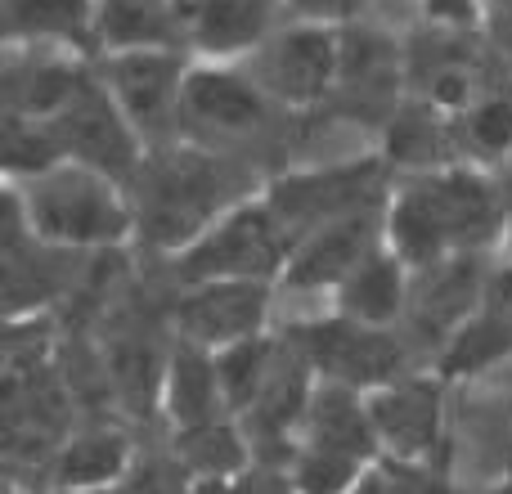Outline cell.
<instances>
[{"label": "cell", "instance_id": "6", "mask_svg": "<svg viewBox=\"0 0 512 494\" xmlns=\"http://www.w3.org/2000/svg\"><path fill=\"white\" fill-rule=\"evenodd\" d=\"M50 126L59 135V149L99 176H122L135 167V126L126 122L108 86L86 81L72 95V104L59 117H50Z\"/></svg>", "mask_w": 512, "mask_h": 494}, {"label": "cell", "instance_id": "7", "mask_svg": "<svg viewBox=\"0 0 512 494\" xmlns=\"http://www.w3.org/2000/svg\"><path fill=\"white\" fill-rule=\"evenodd\" d=\"M378 198H382V171L373 162H364V167H333V171H319V176L283 180L274 189L270 207L297 234V230H324V225L364 216L378 207Z\"/></svg>", "mask_w": 512, "mask_h": 494}, {"label": "cell", "instance_id": "11", "mask_svg": "<svg viewBox=\"0 0 512 494\" xmlns=\"http://www.w3.org/2000/svg\"><path fill=\"white\" fill-rule=\"evenodd\" d=\"M310 351L342 382H387L400 369V346L378 337L369 324H324L306 333Z\"/></svg>", "mask_w": 512, "mask_h": 494}, {"label": "cell", "instance_id": "3", "mask_svg": "<svg viewBox=\"0 0 512 494\" xmlns=\"http://www.w3.org/2000/svg\"><path fill=\"white\" fill-rule=\"evenodd\" d=\"M32 230L72 247L113 243L126 230V212L99 171H45L32 189Z\"/></svg>", "mask_w": 512, "mask_h": 494}, {"label": "cell", "instance_id": "14", "mask_svg": "<svg viewBox=\"0 0 512 494\" xmlns=\"http://www.w3.org/2000/svg\"><path fill=\"white\" fill-rule=\"evenodd\" d=\"M95 32L117 54L126 50H167L185 32L180 0H99Z\"/></svg>", "mask_w": 512, "mask_h": 494}, {"label": "cell", "instance_id": "16", "mask_svg": "<svg viewBox=\"0 0 512 494\" xmlns=\"http://www.w3.org/2000/svg\"><path fill=\"white\" fill-rule=\"evenodd\" d=\"M99 0H5V32L14 45H81L95 32Z\"/></svg>", "mask_w": 512, "mask_h": 494}, {"label": "cell", "instance_id": "23", "mask_svg": "<svg viewBox=\"0 0 512 494\" xmlns=\"http://www.w3.org/2000/svg\"><path fill=\"white\" fill-rule=\"evenodd\" d=\"M270 369H274L270 346L252 342V337H243V342L234 346L230 355H221V364H216V373H221V391L234 400V405H256L261 391H265Z\"/></svg>", "mask_w": 512, "mask_h": 494}, {"label": "cell", "instance_id": "10", "mask_svg": "<svg viewBox=\"0 0 512 494\" xmlns=\"http://www.w3.org/2000/svg\"><path fill=\"white\" fill-rule=\"evenodd\" d=\"M86 86L72 63L45 54L41 45H14L5 68V104L9 117H32V122H50L72 104V95Z\"/></svg>", "mask_w": 512, "mask_h": 494}, {"label": "cell", "instance_id": "35", "mask_svg": "<svg viewBox=\"0 0 512 494\" xmlns=\"http://www.w3.org/2000/svg\"><path fill=\"white\" fill-rule=\"evenodd\" d=\"M499 494H512V490H499Z\"/></svg>", "mask_w": 512, "mask_h": 494}, {"label": "cell", "instance_id": "22", "mask_svg": "<svg viewBox=\"0 0 512 494\" xmlns=\"http://www.w3.org/2000/svg\"><path fill=\"white\" fill-rule=\"evenodd\" d=\"M301 396H306V360H301V355H279L274 369H270V378H265L261 400L252 405L256 427H261L265 436H274L279 427H288V418L301 409Z\"/></svg>", "mask_w": 512, "mask_h": 494}, {"label": "cell", "instance_id": "2", "mask_svg": "<svg viewBox=\"0 0 512 494\" xmlns=\"http://www.w3.org/2000/svg\"><path fill=\"white\" fill-rule=\"evenodd\" d=\"M499 230V207L490 189L472 176H436L414 185L391 216L396 247L414 261H432L450 243H486Z\"/></svg>", "mask_w": 512, "mask_h": 494}, {"label": "cell", "instance_id": "20", "mask_svg": "<svg viewBox=\"0 0 512 494\" xmlns=\"http://www.w3.org/2000/svg\"><path fill=\"white\" fill-rule=\"evenodd\" d=\"M315 445L337 454H351V459H364L373 450V436H369V418L360 414L346 391H324L315 405Z\"/></svg>", "mask_w": 512, "mask_h": 494}, {"label": "cell", "instance_id": "21", "mask_svg": "<svg viewBox=\"0 0 512 494\" xmlns=\"http://www.w3.org/2000/svg\"><path fill=\"white\" fill-rule=\"evenodd\" d=\"M216 382H221V373H216L198 351H180L176 355V369H171V409H176L180 427L212 423Z\"/></svg>", "mask_w": 512, "mask_h": 494}, {"label": "cell", "instance_id": "8", "mask_svg": "<svg viewBox=\"0 0 512 494\" xmlns=\"http://www.w3.org/2000/svg\"><path fill=\"white\" fill-rule=\"evenodd\" d=\"M104 86L113 90L117 108L140 135H158L171 122H180L185 99V72L171 50H126L113 54Z\"/></svg>", "mask_w": 512, "mask_h": 494}, {"label": "cell", "instance_id": "32", "mask_svg": "<svg viewBox=\"0 0 512 494\" xmlns=\"http://www.w3.org/2000/svg\"><path fill=\"white\" fill-rule=\"evenodd\" d=\"M234 494H288V486H279L274 477H252V481H243Z\"/></svg>", "mask_w": 512, "mask_h": 494}, {"label": "cell", "instance_id": "15", "mask_svg": "<svg viewBox=\"0 0 512 494\" xmlns=\"http://www.w3.org/2000/svg\"><path fill=\"white\" fill-rule=\"evenodd\" d=\"M185 27L207 54H239L265 41L270 0H189Z\"/></svg>", "mask_w": 512, "mask_h": 494}, {"label": "cell", "instance_id": "24", "mask_svg": "<svg viewBox=\"0 0 512 494\" xmlns=\"http://www.w3.org/2000/svg\"><path fill=\"white\" fill-rule=\"evenodd\" d=\"M122 459H126L122 436L95 432V436H81V441L72 445L68 454H63L59 472H63V481H72V486H86V481L113 477V472L122 468Z\"/></svg>", "mask_w": 512, "mask_h": 494}, {"label": "cell", "instance_id": "33", "mask_svg": "<svg viewBox=\"0 0 512 494\" xmlns=\"http://www.w3.org/2000/svg\"><path fill=\"white\" fill-rule=\"evenodd\" d=\"M194 494H225V490H221V486H198Z\"/></svg>", "mask_w": 512, "mask_h": 494}, {"label": "cell", "instance_id": "5", "mask_svg": "<svg viewBox=\"0 0 512 494\" xmlns=\"http://www.w3.org/2000/svg\"><path fill=\"white\" fill-rule=\"evenodd\" d=\"M342 41L324 27H292L256 50V86L279 104H319L337 86Z\"/></svg>", "mask_w": 512, "mask_h": 494}, {"label": "cell", "instance_id": "9", "mask_svg": "<svg viewBox=\"0 0 512 494\" xmlns=\"http://www.w3.org/2000/svg\"><path fill=\"white\" fill-rule=\"evenodd\" d=\"M180 122H189L203 135H252L265 126V90L252 81V72L203 68L185 77Z\"/></svg>", "mask_w": 512, "mask_h": 494}, {"label": "cell", "instance_id": "17", "mask_svg": "<svg viewBox=\"0 0 512 494\" xmlns=\"http://www.w3.org/2000/svg\"><path fill=\"white\" fill-rule=\"evenodd\" d=\"M373 423L391 436L405 454L427 450L436 436V391L432 387H400L373 405Z\"/></svg>", "mask_w": 512, "mask_h": 494}, {"label": "cell", "instance_id": "31", "mask_svg": "<svg viewBox=\"0 0 512 494\" xmlns=\"http://www.w3.org/2000/svg\"><path fill=\"white\" fill-rule=\"evenodd\" d=\"M472 9H477V0H427V14L445 27H463L472 18Z\"/></svg>", "mask_w": 512, "mask_h": 494}, {"label": "cell", "instance_id": "13", "mask_svg": "<svg viewBox=\"0 0 512 494\" xmlns=\"http://www.w3.org/2000/svg\"><path fill=\"white\" fill-rule=\"evenodd\" d=\"M369 243H373V212L315 230V239L301 247L297 261L288 265L292 288H319V283L333 279H351L369 261Z\"/></svg>", "mask_w": 512, "mask_h": 494}, {"label": "cell", "instance_id": "28", "mask_svg": "<svg viewBox=\"0 0 512 494\" xmlns=\"http://www.w3.org/2000/svg\"><path fill=\"white\" fill-rule=\"evenodd\" d=\"M185 454L198 468H230V463H239V441L216 423H198L185 436Z\"/></svg>", "mask_w": 512, "mask_h": 494}, {"label": "cell", "instance_id": "12", "mask_svg": "<svg viewBox=\"0 0 512 494\" xmlns=\"http://www.w3.org/2000/svg\"><path fill=\"white\" fill-rule=\"evenodd\" d=\"M265 310V292L252 279H230V283H207L189 301H180V324L203 342H234L248 337Z\"/></svg>", "mask_w": 512, "mask_h": 494}, {"label": "cell", "instance_id": "29", "mask_svg": "<svg viewBox=\"0 0 512 494\" xmlns=\"http://www.w3.org/2000/svg\"><path fill=\"white\" fill-rule=\"evenodd\" d=\"M355 494H445V490L409 468H387V472H373Z\"/></svg>", "mask_w": 512, "mask_h": 494}, {"label": "cell", "instance_id": "19", "mask_svg": "<svg viewBox=\"0 0 512 494\" xmlns=\"http://www.w3.org/2000/svg\"><path fill=\"white\" fill-rule=\"evenodd\" d=\"M472 297H477V265H468V261L441 265L423 283V292H418V319H423V328L436 333V328L454 324L459 315H468Z\"/></svg>", "mask_w": 512, "mask_h": 494}, {"label": "cell", "instance_id": "27", "mask_svg": "<svg viewBox=\"0 0 512 494\" xmlns=\"http://www.w3.org/2000/svg\"><path fill=\"white\" fill-rule=\"evenodd\" d=\"M355 463L351 454H337V450H324V445H315V454H310L306 463H301V490L306 494H337L346 490V481L355 477Z\"/></svg>", "mask_w": 512, "mask_h": 494}, {"label": "cell", "instance_id": "26", "mask_svg": "<svg viewBox=\"0 0 512 494\" xmlns=\"http://www.w3.org/2000/svg\"><path fill=\"white\" fill-rule=\"evenodd\" d=\"M441 135L445 131L427 113H409V117H400L396 131H391V153L405 162H436V158H445Z\"/></svg>", "mask_w": 512, "mask_h": 494}, {"label": "cell", "instance_id": "25", "mask_svg": "<svg viewBox=\"0 0 512 494\" xmlns=\"http://www.w3.org/2000/svg\"><path fill=\"white\" fill-rule=\"evenodd\" d=\"M468 122H463V131H468V140H472V149H481V153H504L508 144H512V104L504 95H486L472 113H463Z\"/></svg>", "mask_w": 512, "mask_h": 494}, {"label": "cell", "instance_id": "4", "mask_svg": "<svg viewBox=\"0 0 512 494\" xmlns=\"http://www.w3.org/2000/svg\"><path fill=\"white\" fill-rule=\"evenodd\" d=\"M292 230L283 225V216L265 207H239L230 221H221L194 252L185 256V279L198 283H230V279H265L270 270H279V261L288 256Z\"/></svg>", "mask_w": 512, "mask_h": 494}, {"label": "cell", "instance_id": "34", "mask_svg": "<svg viewBox=\"0 0 512 494\" xmlns=\"http://www.w3.org/2000/svg\"><path fill=\"white\" fill-rule=\"evenodd\" d=\"M185 5H189V0H180V9H185Z\"/></svg>", "mask_w": 512, "mask_h": 494}, {"label": "cell", "instance_id": "18", "mask_svg": "<svg viewBox=\"0 0 512 494\" xmlns=\"http://www.w3.org/2000/svg\"><path fill=\"white\" fill-rule=\"evenodd\" d=\"M342 306L355 324H387L400 306V270L387 256H369L360 270L346 279Z\"/></svg>", "mask_w": 512, "mask_h": 494}, {"label": "cell", "instance_id": "30", "mask_svg": "<svg viewBox=\"0 0 512 494\" xmlns=\"http://www.w3.org/2000/svg\"><path fill=\"white\" fill-rule=\"evenodd\" d=\"M292 5H297V14H306L310 23H342L364 0H292Z\"/></svg>", "mask_w": 512, "mask_h": 494}, {"label": "cell", "instance_id": "1", "mask_svg": "<svg viewBox=\"0 0 512 494\" xmlns=\"http://www.w3.org/2000/svg\"><path fill=\"white\" fill-rule=\"evenodd\" d=\"M239 180L225 162L194 149H167L140 171V230L144 239L171 247L212 221L221 203H230Z\"/></svg>", "mask_w": 512, "mask_h": 494}]
</instances>
